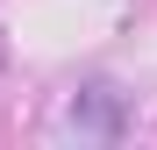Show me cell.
Wrapping results in <instances>:
<instances>
[{
	"mask_svg": "<svg viewBox=\"0 0 157 150\" xmlns=\"http://www.w3.org/2000/svg\"><path fill=\"white\" fill-rule=\"evenodd\" d=\"M57 136H78V143H107V136H121V93H107V86L71 93L64 114H57Z\"/></svg>",
	"mask_w": 157,
	"mask_h": 150,
	"instance_id": "cell-1",
	"label": "cell"
}]
</instances>
